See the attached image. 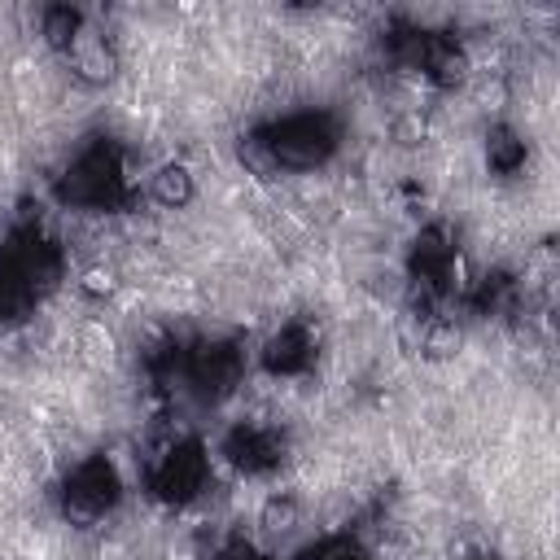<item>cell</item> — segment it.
Returning <instances> with one entry per match:
<instances>
[{
	"instance_id": "cell-1",
	"label": "cell",
	"mask_w": 560,
	"mask_h": 560,
	"mask_svg": "<svg viewBox=\"0 0 560 560\" xmlns=\"http://www.w3.org/2000/svg\"><path fill=\"white\" fill-rule=\"evenodd\" d=\"M267 140H271L276 166H284V171H311V166H319L337 149V127L324 114H298V118L280 122L276 131H267Z\"/></svg>"
},
{
	"instance_id": "cell-2",
	"label": "cell",
	"mask_w": 560,
	"mask_h": 560,
	"mask_svg": "<svg viewBox=\"0 0 560 560\" xmlns=\"http://www.w3.org/2000/svg\"><path fill=\"white\" fill-rule=\"evenodd\" d=\"M66 66H70V74H74L79 83L101 88V83H109V79L118 74V48H114L101 31L83 26V35L74 39V48L66 52Z\"/></svg>"
},
{
	"instance_id": "cell-3",
	"label": "cell",
	"mask_w": 560,
	"mask_h": 560,
	"mask_svg": "<svg viewBox=\"0 0 560 560\" xmlns=\"http://www.w3.org/2000/svg\"><path fill=\"white\" fill-rule=\"evenodd\" d=\"M311 359H315V337H311V328H302V324H284L280 332L267 337V350H262L267 372H276V376H293V372H306Z\"/></svg>"
},
{
	"instance_id": "cell-4",
	"label": "cell",
	"mask_w": 560,
	"mask_h": 560,
	"mask_svg": "<svg viewBox=\"0 0 560 560\" xmlns=\"http://www.w3.org/2000/svg\"><path fill=\"white\" fill-rule=\"evenodd\" d=\"M149 197L166 210H184L192 197H197V179L184 162H162L153 175H149Z\"/></svg>"
},
{
	"instance_id": "cell-5",
	"label": "cell",
	"mask_w": 560,
	"mask_h": 560,
	"mask_svg": "<svg viewBox=\"0 0 560 560\" xmlns=\"http://www.w3.org/2000/svg\"><path fill=\"white\" fill-rule=\"evenodd\" d=\"M83 13L74 9V4H48L44 13H39V39L52 48V52H70L74 48V39L83 35Z\"/></svg>"
},
{
	"instance_id": "cell-6",
	"label": "cell",
	"mask_w": 560,
	"mask_h": 560,
	"mask_svg": "<svg viewBox=\"0 0 560 560\" xmlns=\"http://www.w3.org/2000/svg\"><path fill=\"white\" fill-rule=\"evenodd\" d=\"M486 162L494 175H516L525 166V140L512 127H490L486 131Z\"/></svg>"
},
{
	"instance_id": "cell-7",
	"label": "cell",
	"mask_w": 560,
	"mask_h": 560,
	"mask_svg": "<svg viewBox=\"0 0 560 560\" xmlns=\"http://www.w3.org/2000/svg\"><path fill=\"white\" fill-rule=\"evenodd\" d=\"M298 516H302V508H298L293 494H271V499H262V508H258V525H262L267 534H289V529H298Z\"/></svg>"
},
{
	"instance_id": "cell-8",
	"label": "cell",
	"mask_w": 560,
	"mask_h": 560,
	"mask_svg": "<svg viewBox=\"0 0 560 560\" xmlns=\"http://www.w3.org/2000/svg\"><path fill=\"white\" fill-rule=\"evenodd\" d=\"M389 140H394L398 149H416V144H424V140H429V118H424L420 109H402V114L389 122Z\"/></svg>"
},
{
	"instance_id": "cell-9",
	"label": "cell",
	"mask_w": 560,
	"mask_h": 560,
	"mask_svg": "<svg viewBox=\"0 0 560 560\" xmlns=\"http://www.w3.org/2000/svg\"><path fill=\"white\" fill-rule=\"evenodd\" d=\"M79 293L83 298H114L118 293V271L114 267H88L83 280H79Z\"/></svg>"
}]
</instances>
